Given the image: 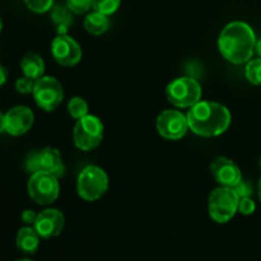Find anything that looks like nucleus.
<instances>
[{
	"mask_svg": "<svg viewBox=\"0 0 261 261\" xmlns=\"http://www.w3.org/2000/svg\"><path fill=\"white\" fill-rule=\"evenodd\" d=\"M68 111L73 119L79 120L88 115V103L81 97H73L68 103Z\"/></svg>",
	"mask_w": 261,
	"mask_h": 261,
	"instance_id": "obj_19",
	"label": "nucleus"
},
{
	"mask_svg": "<svg viewBox=\"0 0 261 261\" xmlns=\"http://www.w3.org/2000/svg\"><path fill=\"white\" fill-rule=\"evenodd\" d=\"M240 196L233 188L219 186L214 189L209 195L208 211L209 216L217 223H227L239 211Z\"/></svg>",
	"mask_w": 261,
	"mask_h": 261,
	"instance_id": "obj_3",
	"label": "nucleus"
},
{
	"mask_svg": "<svg viewBox=\"0 0 261 261\" xmlns=\"http://www.w3.org/2000/svg\"><path fill=\"white\" fill-rule=\"evenodd\" d=\"M27 188L31 199L40 205H48L54 203L60 193L58 177L46 171L32 173Z\"/></svg>",
	"mask_w": 261,
	"mask_h": 261,
	"instance_id": "obj_7",
	"label": "nucleus"
},
{
	"mask_svg": "<svg viewBox=\"0 0 261 261\" xmlns=\"http://www.w3.org/2000/svg\"><path fill=\"white\" fill-rule=\"evenodd\" d=\"M40 167L41 171L53 173L58 178L63 177L65 173V166H64L60 152L51 147L40 150Z\"/></svg>",
	"mask_w": 261,
	"mask_h": 261,
	"instance_id": "obj_14",
	"label": "nucleus"
},
{
	"mask_svg": "<svg viewBox=\"0 0 261 261\" xmlns=\"http://www.w3.org/2000/svg\"><path fill=\"white\" fill-rule=\"evenodd\" d=\"M257 194H259V199L261 201V177H260V181H259V185H257Z\"/></svg>",
	"mask_w": 261,
	"mask_h": 261,
	"instance_id": "obj_32",
	"label": "nucleus"
},
{
	"mask_svg": "<svg viewBox=\"0 0 261 261\" xmlns=\"http://www.w3.org/2000/svg\"><path fill=\"white\" fill-rule=\"evenodd\" d=\"M51 19L56 25L58 35H66L68 28L73 24V15L66 5H56L51 10Z\"/></svg>",
	"mask_w": 261,
	"mask_h": 261,
	"instance_id": "obj_18",
	"label": "nucleus"
},
{
	"mask_svg": "<svg viewBox=\"0 0 261 261\" xmlns=\"http://www.w3.org/2000/svg\"><path fill=\"white\" fill-rule=\"evenodd\" d=\"M4 132V115L0 112V133Z\"/></svg>",
	"mask_w": 261,
	"mask_h": 261,
	"instance_id": "obj_31",
	"label": "nucleus"
},
{
	"mask_svg": "<svg viewBox=\"0 0 261 261\" xmlns=\"http://www.w3.org/2000/svg\"><path fill=\"white\" fill-rule=\"evenodd\" d=\"M109 177L98 166H87L78 176L76 191L87 201L98 200L107 191Z\"/></svg>",
	"mask_w": 261,
	"mask_h": 261,
	"instance_id": "obj_4",
	"label": "nucleus"
},
{
	"mask_svg": "<svg viewBox=\"0 0 261 261\" xmlns=\"http://www.w3.org/2000/svg\"><path fill=\"white\" fill-rule=\"evenodd\" d=\"M245 75L250 83L255 86H261V59H254V60L247 61V65L245 68Z\"/></svg>",
	"mask_w": 261,
	"mask_h": 261,
	"instance_id": "obj_20",
	"label": "nucleus"
},
{
	"mask_svg": "<svg viewBox=\"0 0 261 261\" xmlns=\"http://www.w3.org/2000/svg\"><path fill=\"white\" fill-rule=\"evenodd\" d=\"M65 226V218L58 209H45L37 214L33 228L37 231L40 237L48 240L58 237L63 232Z\"/></svg>",
	"mask_w": 261,
	"mask_h": 261,
	"instance_id": "obj_11",
	"label": "nucleus"
},
{
	"mask_svg": "<svg viewBox=\"0 0 261 261\" xmlns=\"http://www.w3.org/2000/svg\"><path fill=\"white\" fill-rule=\"evenodd\" d=\"M25 7L35 13H46L53 8L54 0H24Z\"/></svg>",
	"mask_w": 261,
	"mask_h": 261,
	"instance_id": "obj_23",
	"label": "nucleus"
},
{
	"mask_svg": "<svg viewBox=\"0 0 261 261\" xmlns=\"http://www.w3.org/2000/svg\"><path fill=\"white\" fill-rule=\"evenodd\" d=\"M24 167L27 172H30L31 175L32 173L38 172L41 171L40 167V150H35V152H31L30 154L27 155L24 162Z\"/></svg>",
	"mask_w": 261,
	"mask_h": 261,
	"instance_id": "obj_24",
	"label": "nucleus"
},
{
	"mask_svg": "<svg viewBox=\"0 0 261 261\" xmlns=\"http://www.w3.org/2000/svg\"><path fill=\"white\" fill-rule=\"evenodd\" d=\"M189 129L188 116L178 110H166L157 119V130L165 139H181Z\"/></svg>",
	"mask_w": 261,
	"mask_h": 261,
	"instance_id": "obj_9",
	"label": "nucleus"
},
{
	"mask_svg": "<svg viewBox=\"0 0 261 261\" xmlns=\"http://www.w3.org/2000/svg\"><path fill=\"white\" fill-rule=\"evenodd\" d=\"M233 190L236 191V194L240 196V198H250V196L252 195V193H254V189H252L251 182L245 180H241L237 185H234Z\"/></svg>",
	"mask_w": 261,
	"mask_h": 261,
	"instance_id": "obj_26",
	"label": "nucleus"
},
{
	"mask_svg": "<svg viewBox=\"0 0 261 261\" xmlns=\"http://www.w3.org/2000/svg\"><path fill=\"white\" fill-rule=\"evenodd\" d=\"M84 28H86L87 32L93 36L103 35L110 28L109 15L102 14V13L96 12V10L89 13V14H87L86 19H84Z\"/></svg>",
	"mask_w": 261,
	"mask_h": 261,
	"instance_id": "obj_17",
	"label": "nucleus"
},
{
	"mask_svg": "<svg viewBox=\"0 0 261 261\" xmlns=\"http://www.w3.org/2000/svg\"><path fill=\"white\" fill-rule=\"evenodd\" d=\"M33 120H35V116L30 107H13L4 115V132L13 137H19L31 129Z\"/></svg>",
	"mask_w": 261,
	"mask_h": 261,
	"instance_id": "obj_12",
	"label": "nucleus"
},
{
	"mask_svg": "<svg viewBox=\"0 0 261 261\" xmlns=\"http://www.w3.org/2000/svg\"><path fill=\"white\" fill-rule=\"evenodd\" d=\"M66 7L74 14H84L92 8V0H66Z\"/></svg>",
	"mask_w": 261,
	"mask_h": 261,
	"instance_id": "obj_22",
	"label": "nucleus"
},
{
	"mask_svg": "<svg viewBox=\"0 0 261 261\" xmlns=\"http://www.w3.org/2000/svg\"><path fill=\"white\" fill-rule=\"evenodd\" d=\"M121 0H92V8L102 14L111 15L119 9Z\"/></svg>",
	"mask_w": 261,
	"mask_h": 261,
	"instance_id": "obj_21",
	"label": "nucleus"
},
{
	"mask_svg": "<svg viewBox=\"0 0 261 261\" xmlns=\"http://www.w3.org/2000/svg\"><path fill=\"white\" fill-rule=\"evenodd\" d=\"M36 218H37V214L33 211H24L22 213V221L24 222L25 224H35Z\"/></svg>",
	"mask_w": 261,
	"mask_h": 261,
	"instance_id": "obj_28",
	"label": "nucleus"
},
{
	"mask_svg": "<svg viewBox=\"0 0 261 261\" xmlns=\"http://www.w3.org/2000/svg\"><path fill=\"white\" fill-rule=\"evenodd\" d=\"M74 144L81 150L88 152L101 144L103 139V124L94 115H86L79 119L73 132Z\"/></svg>",
	"mask_w": 261,
	"mask_h": 261,
	"instance_id": "obj_6",
	"label": "nucleus"
},
{
	"mask_svg": "<svg viewBox=\"0 0 261 261\" xmlns=\"http://www.w3.org/2000/svg\"><path fill=\"white\" fill-rule=\"evenodd\" d=\"M211 171L214 178L221 186L233 188L242 180L239 166L227 157H218L212 162Z\"/></svg>",
	"mask_w": 261,
	"mask_h": 261,
	"instance_id": "obj_13",
	"label": "nucleus"
},
{
	"mask_svg": "<svg viewBox=\"0 0 261 261\" xmlns=\"http://www.w3.org/2000/svg\"><path fill=\"white\" fill-rule=\"evenodd\" d=\"M17 261H33V260H31V259H20V260H17Z\"/></svg>",
	"mask_w": 261,
	"mask_h": 261,
	"instance_id": "obj_33",
	"label": "nucleus"
},
{
	"mask_svg": "<svg viewBox=\"0 0 261 261\" xmlns=\"http://www.w3.org/2000/svg\"><path fill=\"white\" fill-rule=\"evenodd\" d=\"M260 166H261V160H260Z\"/></svg>",
	"mask_w": 261,
	"mask_h": 261,
	"instance_id": "obj_35",
	"label": "nucleus"
},
{
	"mask_svg": "<svg viewBox=\"0 0 261 261\" xmlns=\"http://www.w3.org/2000/svg\"><path fill=\"white\" fill-rule=\"evenodd\" d=\"M167 99L178 109H190L201 98V87L190 76H181L171 82L166 88Z\"/></svg>",
	"mask_w": 261,
	"mask_h": 261,
	"instance_id": "obj_5",
	"label": "nucleus"
},
{
	"mask_svg": "<svg viewBox=\"0 0 261 261\" xmlns=\"http://www.w3.org/2000/svg\"><path fill=\"white\" fill-rule=\"evenodd\" d=\"M32 94L37 106L45 111H54L64 98L63 86L54 76H41L35 81Z\"/></svg>",
	"mask_w": 261,
	"mask_h": 261,
	"instance_id": "obj_8",
	"label": "nucleus"
},
{
	"mask_svg": "<svg viewBox=\"0 0 261 261\" xmlns=\"http://www.w3.org/2000/svg\"><path fill=\"white\" fill-rule=\"evenodd\" d=\"M189 127L200 137H218L228 129L231 114L226 106L217 102L199 101L188 112Z\"/></svg>",
	"mask_w": 261,
	"mask_h": 261,
	"instance_id": "obj_2",
	"label": "nucleus"
},
{
	"mask_svg": "<svg viewBox=\"0 0 261 261\" xmlns=\"http://www.w3.org/2000/svg\"><path fill=\"white\" fill-rule=\"evenodd\" d=\"M255 51H256V54L259 55V58L261 59V38L259 41H256V47H255Z\"/></svg>",
	"mask_w": 261,
	"mask_h": 261,
	"instance_id": "obj_30",
	"label": "nucleus"
},
{
	"mask_svg": "<svg viewBox=\"0 0 261 261\" xmlns=\"http://www.w3.org/2000/svg\"><path fill=\"white\" fill-rule=\"evenodd\" d=\"M54 59L61 66H74L81 61L82 48L73 37L68 35H58L51 43Z\"/></svg>",
	"mask_w": 261,
	"mask_h": 261,
	"instance_id": "obj_10",
	"label": "nucleus"
},
{
	"mask_svg": "<svg viewBox=\"0 0 261 261\" xmlns=\"http://www.w3.org/2000/svg\"><path fill=\"white\" fill-rule=\"evenodd\" d=\"M20 69H22L23 75L33 79V81H37L38 78L43 76L45 63L40 55L35 53H28L23 56L22 61H20Z\"/></svg>",
	"mask_w": 261,
	"mask_h": 261,
	"instance_id": "obj_16",
	"label": "nucleus"
},
{
	"mask_svg": "<svg viewBox=\"0 0 261 261\" xmlns=\"http://www.w3.org/2000/svg\"><path fill=\"white\" fill-rule=\"evenodd\" d=\"M15 244L23 254L33 255L40 247V234L33 227H23L18 231Z\"/></svg>",
	"mask_w": 261,
	"mask_h": 261,
	"instance_id": "obj_15",
	"label": "nucleus"
},
{
	"mask_svg": "<svg viewBox=\"0 0 261 261\" xmlns=\"http://www.w3.org/2000/svg\"><path fill=\"white\" fill-rule=\"evenodd\" d=\"M33 87H35V81L27 76H22L15 82V89L22 94H30L33 92Z\"/></svg>",
	"mask_w": 261,
	"mask_h": 261,
	"instance_id": "obj_25",
	"label": "nucleus"
},
{
	"mask_svg": "<svg viewBox=\"0 0 261 261\" xmlns=\"http://www.w3.org/2000/svg\"><path fill=\"white\" fill-rule=\"evenodd\" d=\"M2 25H3L2 24V19H0V31H2Z\"/></svg>",
	"mask_w": 261,
	"mask_h": 261,
	"instance_id": "obj_34",
	"label": "nucleus"
},
{
	"mask_svg": "<svg viewBox=\"0 0 261 261\" xmlns=\"http://www.w3.org/2000/svg\"><path fill=\"white\" fill-rule=\"evenodd\" d=\"M256 47L254 30L247 23L231 22L223 28L218 40V48L224 59L233 64L251 60Z\"/></svg>",
	"mask_w": 261,
	"mask_h": 261,
	"instance_id": "obj_1",
	"label": "nucleus"
},
{
	"mask_svg": "<svg viewBox=\"0 0 261 261\" xmlns=\"http://www.w3.org/2000/svg\"><path fill=\"white\" fill-rule=\"evenodd\" d=\"M8 79V71L3 65H0V87L4 86Z\"/></svg>",
	"mask_w": 261,
	"mask_h": 261,
	"instance_id": "obj_29",
	"label": "nucleus"
},
{
	"mask_svg": "<svg viewBox=\"0 0 261 261\" xmlns=\"http://www.w3.org/2000/svg\"><path fill=\"white\" fill-rule=\"evenodd\" d=\"M256 209L255 201L251 198H240L239 201V212L244 216H250Z\"/></svg>",
	"mask_w": 261,
	"mask_h": 261,
	"instance_id": "obj_27",
	"label": "nucleus"
}]
</instances>
